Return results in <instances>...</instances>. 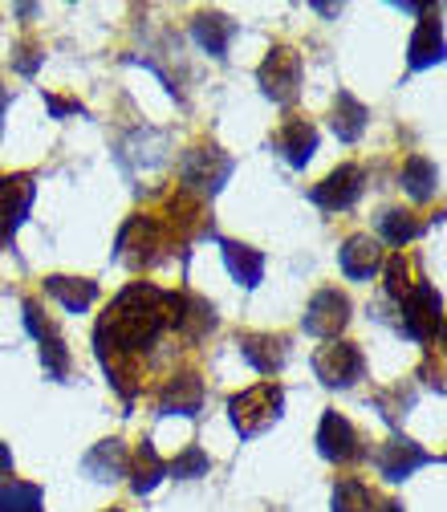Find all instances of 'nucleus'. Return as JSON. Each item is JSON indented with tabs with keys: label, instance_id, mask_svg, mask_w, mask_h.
<instances>
[{
	"label": "nucleus",
	"instance_id": "obj_17",
	"mask_svg": "<svg viewBox=\"0 0 447 512\" xmlns=\"http://www.w3.org/2000/svg\"><path fill=\"white\" fill-rule=\"evenodd\" d=\"M236 346H240L244 362L261 374H281V366L289 358V338H281V334H244Z\"/></svg>",
	"mask_w": 447,
	"mask_h": 512
},
{
	"label": "nucleus",
	"instance_id": "obj_29",
	"mask_svg": "<svg viewBox=\"0 0 447 512\" xmlns=\"http://www.w3.org/2000/svg\"><path fill=\"white\" fill-rule=\"evenodd\" d=\"M334 512H374V492L362 480H342L334 488Z\"/></svg>",
	"mask_w": 447,
	"mask_h": 512
},
{
	"label": "nucleus",
	"instance_id": "obj_32",
	"mask_svg": "<svg viewBox=\"0 0 447 512\" xmlns=\"http://www.w3.org/2000/svg\"><path fill=\"white\" fill-rule=\"evenodd\" d=\"M41 61H45V49H41L37 41H21V45L13 49V66H17L25 78H33V74L41 70Z\"/></svg>",
	"mask_w": 447,
	"mask_h": 512
},
{
	"label": "nucleus",
	"instance_id": "obj_25",
	"mask_svg": "<svg viewBox=\"0 0 447 512\" xmlns=\"http://www.w3.org/2000/svg\"><path fill=\"white\" fill-rule=\"evenodd\" d=\"M163 476H167V464H163V456L155 452V443H151V439H143V447L135 452V476H131V488H135V496H147V492H155Z\"/></svg>",
	"mask_w": 447,
	"mask_h": 512
},
{
	"label": "nucleus",
	"instance_id": "obj_39",
	"mask_svg": "<svg viewBox=\"0 0 447 512\" xmlns=\"http://www.w3.org/2000/svg\"><path fill=\"white\" fill-rule=\"evenodd\" d=\"M110 512H118V508H110Z\"/></svg>",
	"mask_w": 447,
	"mask_h": 512
},
{
	"label": "nucleus",
	"instance_id": "obj_22",
	"mask_svg": "<svg viewBox=\"0 0 447 512\" xmlns=\"http://www.w3.org/2000/svg\"><path fill=\"white\" fill-rule=\"evenodd\" d=\"M191 37L200 41V49H204L208 57L224 61V57H228V45H232V37H236V21H228L224 13H200L196 21H191Z\"/></svg>",
	"mask_w": 447,
	"mask_h": 512
},
{
	"label": "nucleus",
	"instance_id": "obj_37",
	"mask_svg": "<svg viewBox=\"0 0 447 512\" xmlns=\"http://www.w3.org/2000/svg\"><path fill=\"white\" fill-rule=\"evenodd\" d=\"M5 110H9V90L0 86V126H5Z\"/></svg>",
	"mask_w": 447,
	"mask_h": 512
},
{
	"label": "nucleus",
	"instance_id": "obj_36",
	"mask_svg": "<svg viewBox=\"0 0 447 512\" xmlns=\"http://www.w3.org/2000/svg\"><path fill=\"white\" fill-rule=\"evenodd\" d=\"M374 512H403V504H399V500H382Z\"/></svg>",
	"mask_w": 447,
	"mask_h": 512
},
{
	"label": "nucleus",
	"instance_id": "obj_15",
	"mask_svg": "<svg viewBox=\"0 0 447 512\" xmlns=\"http://www.w3.org/2000/svg\"><path fill=\"white\" fill-rule=\"evenodd\" d=\"M200 407H204V382H200V374H191V370L171 374L167 387L159 391V415L191 419V415H200Z\"/></svg>",
	"mask_w": 447,
	"mask_h": 512
},
{
	"label": "nucleus",
	"instance_id": "obj_12",
	"mask_svg": "<svg viewBox=\"0 0 447 512\" xmlns=\"http://www.w3.org/2000/svg\"><path fill=\"white\" fill-rule=\"evenodd\" d=\"M362 187H366L362 167L342 163V167H334L322 183L309 191V200H313L317 208H326V212H350V208L362 200Z\"/></svg>",
	"mask_w": 447,
	"mask_h": 512
},
{
	"label": "nucleus",
	"instance_id": "obj_7",
	"mask_svg": "<svg viewBox=\"0 0 447 512\" xmlns=\"http://www.w3.org/2000/svg\"><path fill=\"white\" fill-rule=\"evenodd\" d=\"M313 374L322 378L330 391H346L366 374V358H362V350L354 342H338L334 338V342H326L322 350L313 354Z\"/></svg>",
	"mask_w": 447,
	"mask_h": 512
},
{
	"label": "nucleus",
	"instance_id": "obj_3",
	"mask_svg": "<svg viewBox=\"0 0 447 512\" xmlns=\"http://www.w3.org/2000/svg\"><path fill=\"white\" fill-rule=\"evenodd\" d=\"M281 407H285V391L277 382H261V387H248L228 399V419L240 431V439H257L281 419Z\"/></svg>",
	"mask_w": 447,
	"mask_h": 512
},
{
	"label": "nucleus",
	"instance_id": "obj_5",
	"mask_svg": "<svg viewBox=\"0 0 447 512\" xmlns=\"http://www.w3.org/2000/svg\"><path fill=\"white\" fill-rule=\"evenodd\" d=\"M257 82H261L269 102L293 106L297 94H301V53L289 49V45H273L269 57L261 61V70H257Z\"/></svg>",
	"mask_w": 447,
	"mask_h": 512
},
{
	"label": "nucleus",
	"instance_id": "obj_26",
	"mask_svg": "<svg viewBox=\"0 0 447 512\" xmlns=\"http://www.w3.org/2000/svg\"><path fill=\"white\" fill-rule=\"evenodd\" d=\"M403 187H407V196L419 200V204L431 200L439 191V167L431 159H423V155H411L407 167H403Z\"/></svg>",
	"mask_w": 447,
	"mask_h": 512
},
{
	"label": "nucleus",
	"instance_id": "obj_8",
	"mask_svg": "<svg viewBox=\"0 0 447 512\" xmlns=\"http://www.w3.org/2000/svg\"><path fill=\"white\" fill-rule=\"evenodd\" d=\"M439 326H443V297L427 281H415L411 293L403 297V334L411 342H435Z\"/></svg>",
	"mask_w": 447,
	"mask_h": 512
},
{
	"label": "nucleus",
	"instance_id": "obj_38",
	"mask_svg": "<svg viewBox=\"0 0 447 512\" xmlns=\"http://www.w3.org/2000/svg\"><path fill=\"white\" fill-rule=\"evenodd\" d=\"M313 9H317V13H326V17H338L342 5H313Z\"/></svg>",
	"mask_w": 447,
	"mask_h": 512
},
{
	"label": "nucleus",
	"instance_id": "obj_30",
	"mask_svg": "<svg viewBox=\"0 0 447 512\" xmlns=\"http://www.w3.org/2000/svg\"><path fill=\"white\" fill-rule=\"evenodd\" d=\"M208 468H212L208 452L191 443V447H183V452L167 464V476H175V480H196V476H208Z\"/></svg>",
	"mask_w": 447,
	"mask_h": 512
},
{
	"label": "nucleus",
	"instance_id": "obj_35",
	"mask_svg": "<svg viewBox=\"0 0 447 512\" xmlns=\"http://www.w3.org/2000/svg\"><path fill=\"white\" fill-rule=\"evenodd\" d=\"M5 472H13V452L0 443V476H5Z\"/></svg>",
	"mask_w": 447,
	"mask_h": 512
},
{
	"label": "nucleus",
	"instance_id": "obj_34",
	"mask_svg": "<svg viewBox=\"0 0 447 512\" xmlns=\"http://www.w3.org/2000/svg\"><path fill=\"white\" fill-rule=\"evenodd\" d=\"M45 106L53 110V118H66V114H82V106H78V102H66V98H53V94H45Z\"/></svg>",
	"mask_w": 447,
	"mask_h": 512
},
{
	"label": "nucleus",
	"instance_id": "obj_6",
	"mask_svg": "<svg viewBox=\"0 0 447 512\" xmlns=\"http://www.w3.org/2000/svg\"><path fill=\"white\" fill-rule=\"evenodd\" d=\"M21 309H25V330L41 342V366H45V378L61 382V378L70 374V346H66V338H61V330L45 317L41 301L29 297Z\"/></svg>",
	"mask_w": 447,
	"mask_h": 512
},
{
	"label": "nucleus",
	"instance_id": "obj_33",
	"mask_svg": "<svg viewBox=\"0 0 447 512\" xmlns=\"http://www.w3.org/2000/svg\"><path fill=\"white\" fill-rule=\"evenodd\" d=\"M374 407H378V411H382V415H387V419H391V423H395V419H399V415H407V411H411V407H415V395H411V391H407V395H403V387H399V391H395V395H378V399H374Z\"/></svg>",
	"mask_w": 447,
	"mask_h": 512
},
{
	"label": "nucleus",
	"instance_id": "obj_16",
	"mask_svg": "<svg viewBox=\"0 0 447 512\" xmlns=\"http://www.w3.org/2000/svg\"><path fill=\"white\" fill-rule=\"evenodd\" d=\"M82 472L90 480H98V484H114V480H122L126 472H131V452H126L122 439H102L86 452Z\"/></svg>",
	"mask_w": 447,
	"mask_h": 512
},
{
	"label": "nucleus",
	"instance_id": "obj_13",
	"mask_svg": "<svg viewBox=\"0 0 447 512\" xmlns=\"http://www.w3.org/2000/svg\"><path fill=\"white\" fill-rule=\"evenodd\" d=\"M317 452H322L330 464H354L362 456V443H358L354 423L346 415H338V411H326L322 427H317Z\"/></svg>",
	"mask_w": 447,
	"mask_h": 512
},
{
	"label": "nucleus",
	"instance_id": "obj_23",
	"mask_svg": "<svg viewBox=\"0 0 447 512\" xmlns=\"http://www.w3.org/2000/svg\"><path fill=\"white\" fill-rule=\"evenodd\" d=\"M45 289L61 305H66L70 313H86L98 301V281H90V277H61V273H53V277H45Z\"/></svg>",
	"mask_w": 447,
	"mask_h": 512
},
{
	"label": "nucleus",
	"instance_id": "obj_28",
	"mask_svg": "<svg viewBox=\"0 0 447 512\" xmlns=\"http://www.w3.org/2000/svg\"><path fill=\"white\" fill-rule=\"evenodd\" d=\"M45 492L29 480H9L0 484V512H41Z\"/></svg>",
	"mask_w": 447,
	"mask_h": 512
},
{
	"label": "nucleus",
	"instance_id": "obj_10",
	"mask_svg": "<svg viewBox=\"0 0 447 512\" xmlns=\"http://www.w3.org/2000/svg\"><path fill=\"white\" fill-rule=\"evenodd\" d=\"M443 456H431L427 447H419L415 439H407V435H395V439H387L378 447V456H374V464H378V476H387L391 484H403L407 476H415L419 468H427V464H439Z\"/></svg>",
	"mask_w": 447,
	"mask_h": 512
},
{
	"label": "nucleus",
	"instance_id": "obj_2",
	"mask_svg": "<svg viewBox=\"0 0 447 512\" xmlns=\"http://www.w3.org/2000/svg\"><path fill=\"white\" fill-rule=\"evenodd\" d=\"M171 248V228L159 216H131L122 224L118 240H114V256L131 269H151L159 265Z\"/></svg>",
	"mask_w": 447,
	"mask_h": 512
},
{
	"label": "nucleus",
	"instance_id": "obj_19",
	"mask_svg": "<svg viewBox=\"0 0 447 512\" xmlns=\"http://www.w3.org/2000/svg\"><path fill=\"white\" fill-rule=\"evenodd\" d=\"M273 147L285 155L289 167H305V163L313 159V151H317V131H313V122H309V118H289L281 131H277Z\"/></svg>",
	"mask_w": 447,
	"mask_h": 512
},
{
	"label": "nucleus",
	"instance_id": "obj_27",
	"mask_svg": "<svg viewBox=\"0 0 447 512\" xmlns=\"http://www.w3.org/2000/svg\"><path fill=\"white\" fill-rule=\"evenodd\" d=\"M419 232H423V224H419L411 212H403V208H391V212L378 216V236L387 240V244H395V248L411 244Z\"/></svg>",
	"mask_w": 447,
	"mask_h": 512
},
{
	"label": "nucleus",
	"instance_id": "obj_21",
	"mask_svg": "<svg viewBox=\"0 0 447 512\" xmlns=\"http://www.w3.org/2000/svg\"><path fill=\"white\" fill-rule=\"evenodd\" d=\"M220 252H224V265L232 273L236 285L244 289H257L261 277H265V256L252 248V244H240V240H220Z\"/></svg>",
	"mask_w": 447,
	"mask_h": 512
},
{
	"label": "nucleus",
	"instance_id": "obj_11",
	"mask_svg": "<svg viewBox=\"0 0 447 512\" xmlns=\"http://www.w3.org/2000/svg\"><path fill=\"white\" fill-rule=\"evenodd\" d=\"M301 326L305 334L313 338H338L346 326H350V297L342 289H322V293H313L305 317H301Z\"/></svg>",
	"mask_w": 447,
	"mask_h": 512
},
{
	"label": "nucleus",
	"instance_id": "obj_14",
	"mask_svg": "<svg viewBox=\"0 0 447 512\" xmlns=\"http://www.w3.org/2000/svg\"><path fill=\"white\" fill-rule=\"evenodd\" d=\"M171 326L183 342H204L216 330V309L196 293H175L171 297Z\"/></svg>",
	"mask_w": 447,
	"mask_h": 512
},
{
	"label": "nucleus",
	"instance_id": "obj_31",
	"mask_svg": "<svg viewBox=\"0 0 447 512\" xmlns=\"http://www.w3.org/2000/svg\"><path fill=\"white\" fill-rule=\"evenodd\" d=\"M411 265H407V256L399 252V256H391L387 261V297H395V301H403L407 293H411Z\"/></svg>",
	"mask_w": 447,
	"mask_h": 512
},
{
	"label": "nucleus",
	"instance_id": "obj_9",
	"mask_svg": "<svg viewBox=\"0 0 447 512\" xmlns=\"http://www.w3.org/2000/svg\"><path fill=\"white\" fill-rule=\"evenodd\" d=\"M33 200H37L33 175H0V244H9L17 228L29 220Z\"/></svg>",
	"mask_w": 447,
	"mask_h": 512
},
{
	"label": "nucleus",
	"instance_id": "obj_18",
	"mask_svg": "<svg viewBox=\"0 0 447 512\" xmlns=\"http://www.w3.org/2000/svg\"><path fill=\"white\" fill-rule=\"evenodd\" d=\"M443 61V25H439V9H431L419 29L411 33V45H407V66L411 70H431Z\"/></svg>",
	"mask_w": 447,
	"mask_h": 512
},
{
	"label": "nucleus",
	"instance_id": "obj_24",
	"mask_svg": "<svg viewBox=\"0 0 447 512\" xmlns=\"http://www.w3.org/2000/svg\"><path fill=\"white\" fill-rule=\"evenodd\" d=\"M366 118H370V110L350 94V90H338V98H334V118H330V126H334V135L342 139V143H358L362 139V131H366Z\"/></svg>",
	"mask_w": 447,
	"mask_h": 512
},
{
	"label": "nucleus",
	"instance_id": "obj_4",
	"mask_svg": "<svg viewBox=\"0 0 447 512\" xmlns=\"http://www.w3.org/2000/svg\"><path fill=\"white\" fill-rule=\"evenodd\" d=\"M232 171H236L232 155H224L212 143H200L179 159V179H183L179 191H187V196H196V200H212L216 191L232 179Z\"/></svg>",
	"mask_w": 447,
	"mask_h": 512
},
{
	"label": "nucleus",
	"instance_id": "obj_20",
	"mask_svg": "<svg viewBox=\"0 0 447 512\" xmlns=\"http://www.w3.org/2000/svg\"><path fill=\"white\" fill-rule=\"evenodd\" d=\"M378 269H382V244L374 236H366V232L350 236L346 248H342V273L350 281H370Z\"/></svg>",
	"mask_w": 447,
	"mask_h": 512
},
{
	"label": "nucleus",
	"instance_id": "obj_1",
	"mask_svg": "<svg viewBox=\"0 0 447 512\" xmlns=\"http://www.w3.org/2000/svg\"><path fill=\"white\" fill-rule=\"evenodd\" d=\"M171 297L175 293H167L151 281H131L110 301V309L102 313V322L94 330L98 362L126 403H131L143 387L135 358L147 354L163 338V330L171 326Z\"/></svg>",
	"mask_w": 447,
	"mask_h": 512
}]
</instances>
